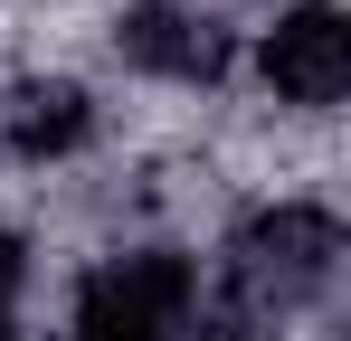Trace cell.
Masks as SVG:
<instances>
[{"label":"cell","mask_w":351,"mask_h":341,"mask_svg":"<svg viewBox=\"0 0 351 341\" xmlns=\"http://www.w3.org/2000/svg\"><path fill=\"white\" fill-rule=\"evenodd\" d=\"M219 332H294L342 294V209L323 190H266L209 256Z\"/></svg>","instance_id":"1"},{"label":"cell","mask_w":351,"mask_h":341,"mask_svg":"<svg viewBox=\"0 0 351 341\" xmlns=\"http://www.w3.org/2000/svg\"><path fill=\"white\" fill-rule=\"evenodd\" d=\"M237 76L285 123H332L351 95V10L342 0H276L256 29H237Z\"/></svg>","instance_id":"3"},{"label":"cell","mask_w":351,"mask_h":341,"mask_svg":"<svg viewBox=\"0 0 351 341\" xmlns=\"http://www.w3.org/2000/svg\"><path fill=\"white\" fill-rule=\"evenodd\" d=\"M58 341H219L209 256L162 227H133L114 247L76 256L58 294Z\"/></svg>","instance_id":"2"},{"label":"cell","mask_w":351,"mask_h":341,"mask_svg":"<svg viewBox=\"0 0 351 341\" xmlns=\"http://www.w3.org/2000/svg\"><path fill=\"white\" fill-rule=\"evenodd\" d=\"M114 57H123V76H143V86L199 95V86H228L237 76V29H228L219 0H123L114 10Z\"/></svg>","instance_id":"5"},{"label":"cell","mask_w":351,"mask_h":341,"mask_svg":"<svg viewBox=\"0 0 351 341\" xmlns=\"http://www.w3.org/2000/svg\"><path fill=\"white\" fill-rule=\"evenodd\" d=\"M105 133H114V105L76 66H19L0 86V162L10 170H38V180L86 170L105 152Z\"/></svg>","instance_id":"4"}]
</instances>
